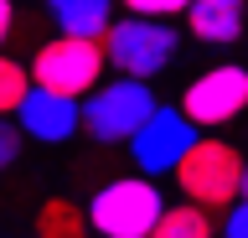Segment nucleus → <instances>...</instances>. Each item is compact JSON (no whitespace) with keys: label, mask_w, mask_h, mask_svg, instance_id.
<instances>
[{"label":"nucleus","mask_w":248,"mask_h":238,"mask_svg":"<svg viewBox=\"0 0 248 238\" xmlns=\"http://www.w3.org/2000/svg\"><path fill=\"white\" fill-rule=\"evenodd\" d=\"M166 212V191L155 176H114L88 197V228L98 238H150Z\"/></svg>","instance_id":"nucleus-1"},{"label":"nucleus","mask_w":248,"mask_h":238,"mask_svg":"<svg viewBox=\"0 0 248 238\" xmlns=\"http://www.w3.org/2000/svg\"><path fill=\"white\" fill-rule=\"evenodd\" d=\"M104 57L114 73L124 78H160L176 57H181V32L176 21H155V16H114V26L104 32Z\"/></svg>","instance_id":"nucleus-2"},{"label":"nucleus","mask_w":248,"mask_h":238,"mask_svg":"<svg viewBox=\"0 0 248 238\" xmlns=\"http://www.w3.org/2000/svg\"><path fill=\"white\" fill-rule=\"evenodd\" d=\"M176 187H181L186 202L207 207V212L232 207L243 197V156H238V145L217 140V135H197V145L176 166Z\"/></svg>","instance_id":"nucleus-3"},{"label":"nucleus","mask_w":248,"mask_h":238,"mask_svg":"<svg viewBox=\"0 0 248 238\" xmlns=\"http://www.w3.org/2000/svg\"><path fill=\"white\" fill-rule=\"evenodd\" d=\"M155 104L160 98H155V88L145 78L114 73L93 94H83V135L98 140V145H129V135L155 114Z\"/></svg>","instance_id":"nucleus-4"},{"label":"nucleus","mask_w":248,"mask_h":238,"mask_svg":"<svg viewBox=\"0 0 248 238\" xmlns=\"http://www.w3.org/2000/svg\"><path fill=\"white\" fill-rule=\"evenodd\" d=\"M104 42H88V36H52L36 47L31 57V83L36 88H52V94H67V98H83L104 83Z\"/></svg>","instance_id":"nucleus-5"},{"label":"nucleus","mask_w":248,"mask_h":238,"mask_svg":"<svg viewBox=\"0 0 248 238\" xmlns=\"http://www.w3.org/2000/svg\"><path fill=\"white\" fill-rule=\"evenodd\" d=\"M197 135L202 129L181 114V104H155V114L129 135V160H135L140 176H155V181L160 176H176V166L197 145Z\"/></svg>","instance_id":"nucleus-6"},{"label":"nucleus","mask_w":248,"mask_h":238,"mask_svg":"<svg viewBox=\"0 0 248 238\" xmlns=\"http://www.w3.org/2000/svg\"><path fill=\"white\" fill-rule=\"evenodd\" d=\"M248 109V67L243 63H212L207 73L181 88V114L197 129H222Z\"/></svg>","instance_id":"nucleus-7"},{"label":"nucleus","mask_w":248,"mask_h":238,"mask_svg":"<svg viewBox=\"0 0 248 238\" xmlns=\"http://www.w3.org/2000/svg\"><path fill=\"white\" fill-rule=\"evenodd\" d=\"M16 125L36 145H67L83 129V98H67V94H52V88H36L31 83L26 98H21V109H16Z\"/></svg>","instance_id":"nucleus-8"},{"label":"nucleus","mask_w":248,"mask_h":238,"mask_svg":"<svg viewBox=\"0 0 248 238\" xmlns=\"http://www.w3.org/2000/svg\"><path fill=\"white\" fill-rule=\"evenodd\" d=\"M243 26H248L243 0H191V11H186V32L197 42H207V47L243 42Z\"/></svg>","instance_id":"nucleus-9"},{"label":"nucleus","mask_w":248,"mask_h":238,"mask_svg":"<svg viewBox=\"0 0 248 238\" xmlns=\"http://www.w3.org/2000/svg\"><path fill=\"white\" fill-rule=\"evenodd\" d=\"M46 16H52L57 36L104 42V32L114 26V0H46Z\"/></svg>","instance_id":"nucleus-10"},{"label":"nucleus","mask_w":248,"mask_h":238,"mask_svg":"<svg viewBox=\"0 0 248 238\" xmlns=\"http://www.w3.org/2000/svg\"><path fill=\"white\" fill-rule=\"evenodd\" d=\"M88 207L67 202V197H46L36 207V238H88Z\"/></svg>","instance_id":"nucleus-11"},{"label":"nucleus","mask_w":248,"mask_h":238,"mask_svg":"<svg viewBox=\"0 0 248 238\" xmlns=\"http://www.w3.org/2000/svg\"><path fill=\"white\" fill-rule=\"evenodd\" d=\"M150 238H217V222L197 202H166V212L150 228Z\"/></svg>","instance_id":"nucleus-12"},{"label":"nucleus","mask_w":248,"mask_h":238,"mask_svg":"<svg viewBox=\"0 0 248 238\" xmlns=\"http://www.w3.org/2000/svg\"><path fill=\"white\" fill-rule=\"evenodd\" d=\"M26 88H31V67L0 52V114H16V109H21Z\"/></svg>","instance_id":"nucleus-13"},{"label":"nucleus","mask_w":248,"mask_h":238,"mask_svg":"<svg viewBox=\"0 0 248 238\" xmlns=\"http://www.w3.org/2000/svg\"><path fill=\"white\" fill-rule=\"evenodd\" d=\"M129 16H155V21H176L191 11V0H119Z\"/></svg>","instance_id":"nucleus-14"},{"label":"nucleus","mask_w":248,"mask_h":238,"mask_svg":"<svg viewBox=\"0 0 248 238\" xmlns=\"http://www.w3.org/2000/svg\"><path fill=\"white\" fill-rule=\"evenodd\" d=\"M21 145H26V135L16 125V114H0V171H11L21 160Z\"/></svg>","instance_id":"nucleus-15"},{"label":"nucleus","mask_w":248,"mask_h":238,"mask_svg":"<svg viewBox=\"0 0 248 238\" xmlns=\"http://www.w3.org/2000/svg\"><path fill=\"white\" fill-rule=\"evenodd\" d=\"M222 212H228V218H222L217 233H222V238H248V197H238V202L222 207Z\"/></svg>","instance_id":"nucleus-16"},{"label":"nucleus","mask_w":248,"mask_h":238,"mask_svg":"<svg viewBox=\"0 0 248 238\" xmlns=\"http://www.w3.org/2000/svg\"><path fill=\"white\" fill-rule=\"evenodd\" d=\"M11 32H16V0H0V47L11 42Z\"/></svg>","instance_id":"nucleus-17"},{"label":"nucleus","mask_w":248,"mask_h":238,"mask_svg":"<svg viewBox=\"0 0 248 238\" xmlns=\"http://www.w3.org/2000/svg\"><path fill=\"white\" fill-rule=\"evenodd\" d=\"M243 197H248V160H243Z\"/></svg>","instance_id":"nucleus-18"},{"label":"nucleus","mask_w":248,"mask_h":238,"mask_svg":"<svg viewBox=\"0 0 248 238\" xmlns=\"http://www.w3.org/2000/svg\"><path fill=\"white\" fill-rule=\"evenodd\" d=\"M31 238H36V233H31Z\"/></svg>","instance_id":"nucleus-19"}]
</instances>
